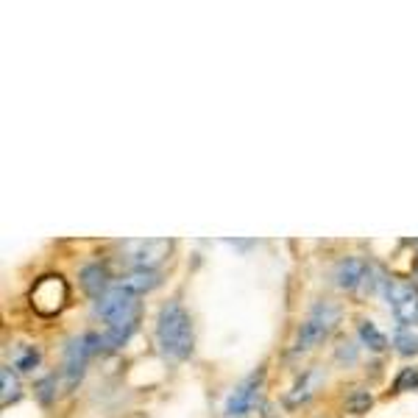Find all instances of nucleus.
Masks as SVG:
<instances>
[{
  "label": "nucleus",
  "instance_id": "nucleus-1",
  "mask_svg": "<svg viewBox=\"0 0 418 418\" xmlns=\"http://www.w3.org/2000/svg\"><path fill=\"white\" fill-rule=\"evenodd\" d=\"M95 312L106 321V332L95 335V343H98V348L115 351V348L123 346L132 338V332L137 329L139 296H134L132 290H126L123 284H118L103 298H98Z\"/></svg>",
  "mask_w": 418,
  "mask_h": 418
},
{
  "label": "nucleus",
  "instance_id": "nucleus-2",
  "mask_svg": "<svg viewBox=\"0 0 418 418\" xmlns=\"http://www.w3.org/2000/svg\"><path fill=\"white\" fill-rule=\"evenodd\" d=\"M156 346L167 360H187L193 351V321L179 301H167L156 318Z\"/></svg>",
  "mask_w": 418,
  "mask_h": 418
},
{
  "label": "nucleus",
  "instance_id": "nucleus-3",
  "mask_svg": "<svg viewBox=\"0 0 418 418\" xmlns=\"http://www.w3.org/2000/svg\"><path fill=\"white\" fill-rule=\"evenodd\" d=\"M338 321H341V307H338L335 301H329V298L318 301V304L310 310L307 321L301 324V329H298V335H296L293 354H304V351L315 348L318 343H324V341L329 338V332L338 327Z\"/></svg>",
  "mask_w": 418,
  "mask_h": 418
},
{
  "label": "nucleus",
  "instance_id": "nucleus-4",
  "mask_svg": "<svg viewBox=\"0 0 418 418\" xmlns=\"http://www.w3.org/2000/svg\"><path fill=\"white\" fill-rule=\"evenodd\" d=\"M68 281L59 277V274H51V277H42L34 290H31V307L39 312V315H56L62 312V307L68 304Z\"/></svg>",
  "mask_w": 418,
  "mask_h": 418
},
{
  "label": "nucleus",
  "instance_id": "nucleus-5",
  "mask_svg": "<svg viewBox=\"0 0 418 418\" xmlns=\"http://www.w3.org/2000/svg\"><path fill=\"white\" fill-rule=\"evenodd\" d=\"M391 307H393V315L396 321L407 329V327H416L418 324V287L413 281H405V279H391L388 290H385Z\"/></svg>",
  "mask_w": 418,
  "mask_h": 418
},
{
  "label": "nucleus",
  "instance_id": "nucleus-6",
  "mask_svg": "<svg viewBox=\"0 0 418 418\" xmlns=\"http://www.w3.org/2000/svg\"><path fill=\"white\" fill-rule=\"evenodd\" d=\"M98 351L95 348V335H81V338H72L65 348V379H68V388H75L84 376V368H87V360L89 354Z\"/></svg>",
  "mask_w": 418,
  "mask_h": 418
},
{
  "label": "nucleus",
  "instance_id": "nucleus-7",
  "mask_svg": "<svg viewBox=\"0 0 418 418\" xmlns=\"http://www.w3.org/2000/svg\"><path fill=\"white\" fill-rule=\"evenodd\" d=\"M260 382H262V371L260 374H251L246 382H240L234 391H232V396L226 399V407H223V413L229 418H240L246 416L248 410H251V405H254V399H257V391H260Z\"/></svg>",
  "mask_w": 418,
  "mask_h": 418
},
{
  "label": "nucleus",
  "instance_id": "nucleus-8",
  "mask_svg": "<svg viewBox=\"0 0 418 418\" xmlns=\"http://www.w3.org/2000/svg\"><path fill=\"white\" fill-rule=\"evenodd\" d=\"M132 260L137 268H151L156 271V265L170 254L173 243L170 240H139V243H132Z\"/></svg>",
  "mask_w": 418,
  "mask_h": 418
},
{
  "label": "nucleus",
  "instance_id": "nucleus-9",
  "mask_svg": "<svg viewBox=\"0 0 418 418\" xmlns=\"http://www.w3.org/2000/svg\"><path fill=\"white\" fill-rule=\"evenodd\" d=\"M321 382H324V371H321V368H310V371H304V374L298 376V382L293 385V391L287 393V407H298V405L310 402L312 393L321 388Z\"/></svg>",
  "mask_w": 418,
  "mask_h": 418
},
{
  "label": "nucleus",
  "instance_id": "nucleus-10",
  "mask_svg": "<svg viewBox=\"0 0 418 418\" xmlns=\"http://www.w3.org/2000/svg\"><path fill=\"white\" fill-rule=\"evenodd\" d=\"M365 274H368V265L360 257H346L335 268V284L341 290H354L360 281H365Z\"/></svg>",
  "mask_w": 418,
  "mask_h": 418
},
{
  "label": "nucleus",
  "instance_id": "nucleus-11",
  "mask_svg": "<svg viewBox=\"0 0 418 418\" xmlns=\"http://www.w3.org/2000/svg\"><path fill=\"white\" fill-rule=\"evenodd\" d=\"M81 284H84V290H87V296H92V298H103L112 287H109V271L103 268V265H87L84 271H81Z\"/></svg>",
  "mask_w": 418,
  "mask_h": 418
},
{
  "label": "nucleus",
  "instance_id": "nucleus-12",
  "mask_svg": "<svg viewBox=\"0 0 418 418\" xmlns=\"http://www.w3.org/2000/svg\"><path fill=\"white\" fill-rule=\"evenodd\" d=\"M120 284H123L126 290H132L134 296H142V293H148V290H153V287L159 284V274L151 271V268H134L129 277L120 279Z\"/></svg>",
  "mask_w": 418,
  "mask_h": 418
},
{
  "label": "nucleus",
  "instance_id": "nucleus-13",
  "mask_svg": "<svg viewBox=\"0 0 418 418\" xmlns=\"http://www.w3.org/2000/svg\"><path fill=\"white\" fill-rule=\"evenodd\" d=\"M357 332H360V341L371 348V351H385V348H388V338H385L371 321H360Z\"/></svg>",
  "mask_w": 418,
  "mask_h": 418
},
{
  "label": "nucleus",
  "instance_id": "nucleus-14",
  "mask_svg": "<svg viewBox=\"0 0 418 418\" xmlns=\"http://www.w3.org/2000/svg\"><path fill=\"white\" fill-rule=\"evenodd\" d=\"M0 382H3V407H8L11 402L20 399V382H17V376L11 374L8 365L0 368Z\"/></svg>",
  "mask_w": 418,
  "mask_h": 418
},
{
  "label": "nucleus",
  "instance_id": "nucleus-15",
  "mask_svg": "<svg viewBox=\"0 0 418 418\" xmlns=\"http://www.w3.org/2000/svg\"><path fill=\"white\" fill-rule=\"evenodd\" d=\"M39 360H42L39 348L23 346V348H17V357H14V368H17V371H23V374H28V371H34V368L39 365Z\"/></svg>",
  "mask_w": 418,
  "mask_h": 418
},
{
  "label": "nucleus",
  "instance_id": "nucleus-16",
  "mask_svg": "<svg viewBox=\"0 0 418 418\" xmlns=\"http://www.w3.org/2000/svg\"><path fill=\"white\" fill-rule=\"evenodd\" d=\"M393 346H396L399 354H405V357L418 354V335H413L410 329H399V332L393 335Z\"/></svg>",
  "mask_w": 418,
  "mask_h": 418
},
{
  "label": "nucleus",
  "instance_id": "nucleus-17",
  "mask_svg": "<svg viewBox=\"0 0 418 418\" xmlns=\"http://www.w3.org/2000/svg\"><path fill=\"white\" fill-rule=\"evenodd\" d=\"M418 388V365L402 368V374L393 382V393H405V391H416Z\"/></svg>",
  "mask_w": 418,
  "mask_h": 418
},
{
  "label": "nucleus",
  "instance_id": "nucleus-18",
  "mask_svg": "<svg viewBox=\"0 0 418 418\" xmlns=\"http://www.w3.org/2000/svg\"><path fill=\"white\" fill-rule=\"evenodd\" d=\"M34 391H37V399H39L42 405H51V402L56 399V376H53V374H51V376H42Z\"/></svg>",
  "mask_w": 418,
  "mask_h": 418
},
{
  "label": "nucleus",
  "instance_id": "nucleus-19",
  "mask_svg": "<svg viewBox=\"0 0 418 418\" xmlns=\"http://www.w3.org/2000/svg\"><path fill=\"white\" fill-rule=\"evenodd\" d=\"M368 407H371V393H368V391H357V393L348 399V410H351L354 416H362Z\"/></svg>",
  "mask_w": 418,
  "mask_h": 418
},
{
  "label": "nucleus",
  "instance_id": "nucleus-20",
  "mask_svg": "<svg viewBox=\"0 0 418 418\" xmlns=\"http://www.w3.org/2000/svg\"><path fill=\"white\" fill-rule=\"evenodd\" d=\"M338 360L341 362H354L357 360V346L354 343H341V348H338Z\"/></svg>",
  "mask_w": 418,
  "mask_h": 418
},
{
  "label": "nucleus",
  "instance_id": "nucleus-21",
  "mask_svg": "<svg viewBox=\"0 0 418 418\" xmlns=\"http://www.w3.org/2000/svg\"><path fill=\"white\" fill-rule=\"evenodd\" d=\"M416 277H418V260H416Z\"/></svg>",
  "mask_w": 418,
  "mask_h": 418
}]
</instances>
